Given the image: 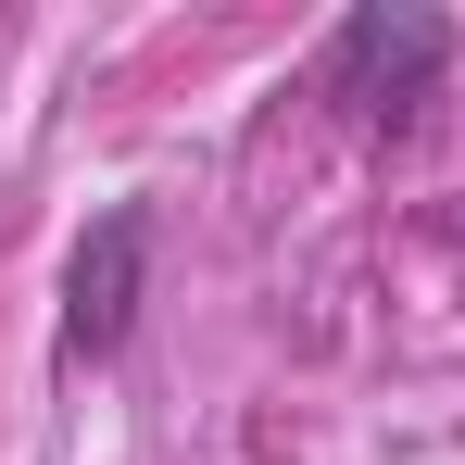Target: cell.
I'll list each match as a JSON object with an SVG mask.
<instances>
[{
    "instance_id": "6da1fadb",
    "label": "cell",
    "mask_w": 465,
    "mask_h": 465,
    "mask_svg": "<svg viewBox=\"0 0 465 465\" xmlns=\"http://www.w3.org/2000/svg\"><path fill=\"white\" fill-rule=\"evenodd\" d=\"M440 64H453V13H428V0H365L327 25V101L390 114V126L440 88Z\"/></svg>"
},
{
    "instance_id": "7a4b0ae2",
    "label": "cell",
    "mask_w": 465,
    "mask_h": 465,
    "mask_svg": "<svg viewBox=\"0 0 465 465\" xmlns=\"http://www.w3.org/2000/svg\"><path fill=\"white\" fill-rule=\"evenodd\" d=\"M139 290H152V202H101L88 239H76V264H64V365L126 352Z\"/></svg>"
}]
</instances>
